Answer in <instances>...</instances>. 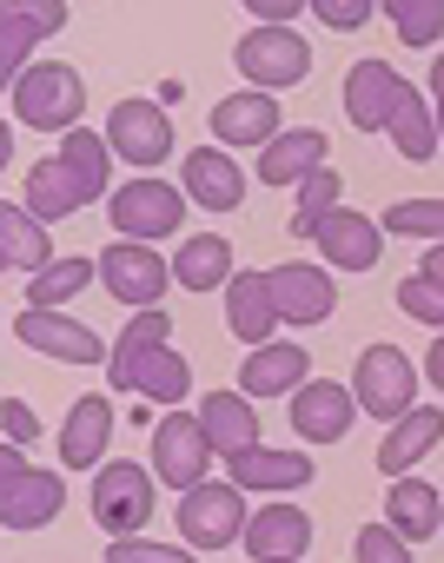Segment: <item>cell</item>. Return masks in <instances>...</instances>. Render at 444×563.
<instances>
[{
  "label": "cell",
  "mask_w": 444,
  "mask_h": 563,
  "mask_svg": "<svg viewBox=\"0 0 444 563\" xmlns=\"http://www.w3.org/2000/svg\"><path fill=\"white\" fill-rule=\"evenodd\" d=\"M8 113L34 133H74L80 113H87V80L67 67V60H34L14 87H8Z\"/></svg>",
  "instance_id": "6da1fadb"
},
{
  "label": "cell",
  "mask_w": 444,
  "mask_h": 563,
  "mask_svg": "<svg viewBox=\"0 0 444 563\" xmlns=\"http://www.w3.org/2000/svg\"><path fill=\"white\" fill-rule=\"evenodd\" d=\"M173 523H179V543L186 550H226V543H246L253 510H246V490L233 477H206L199 490L179 497Z\"/></svg>",
  "instance_id": "7a4b0ae2"
},
{
  "label": "cell",
  "mask_w": 444,
  "mask_h": 563,
  "mask_svg": "<svg viewBox=\"0 0 444 563\" xmlns=\"http://www.w3.org/2000/svg\"><path fill=\"white\" fill-rule=\"evenodd\" d=\"M107 219H113V232H120V239H133V245H153V239H173V232H186V192H179L173 179L133 173L126 186H113V199H107Z\"/></svg>",
  "instance_id": "3957f363"
},
{
  "label": "cell",
  "mask_w": 444,
  "mask_h": 563,
  "mask_svg": "<svg viewBox=\"0 0 444 563\" xmlns=\"http://www.w3.org/2000/svg\"><path fill=\"white\" fill-rule=\"evenodd\" d=\"M60 510H67V477L60 471L27 464L21 444L0 451V523L8 530H47Z\"/></svg>",
  "instance_id": "277c9868"
},
{
  "label": "cell",
  "mask_w": 444,
  "mask_h": 563,
  "mask_svg": "<svg viewBox=\"0 0 444 563\" xmlns=\"http://www.w3.org/2000/svg\"><path fill=\"white\" fill-rule=\"evenodd\" d=\"M153 484H159L153 464H133V457L100 464V471H93V523H100L113 543H120V537H140V530L153 523V504H159Z\"/></svg>",
  "instance_id": "5b68a950"
},
{
  "label": "cell",
  "mask_w": 444,
  "mask_h": 563,
  "mask_svg": "<svg viewBox=\"0 0 444 563\" xmlns=\"http://www.w3.org/2000/svg\"><path fill=\"white\" fill-rule=\"evenodd\" d=\"M352 398H358V411H371L391 431L404 411H418V365L398 345H365L358 372H352Z\"/></svg>",
  "instance_id": "8992f818"
},
{
  "label": "cell",
  "mask_w": 444,
  "mask_h": 563,
  "mask_svg": "<svg viewBox=\"0 0 444 563\" xmlns=\"http://www.w3.org/2000/svg\"><path fill=\"white\" fill-rule=\"evenodd\" d=\"M233 60L259 93H286V87H299L312 74V47H306L299 27H253V34H240Z\"/></svg>",
  "instance_id": "52a82bcc"
},
{
  "label": "cell",
  "mask_w": 444,
  "mask_h": 563,
  "mask_svg": "<svg viewBox=\"0 0 444 563\" xmlns=\"http://www.w3.org/2000/svg\"><path fill=\"white\" fill-rule=\"evenodd\" d=\"M100 286H107L120 306H133V312H159V299H166V286H173V258H159L153 245L113 239V245L100 252Z\"/></svg>",
  "instance_id": "ba28073f"
},
{
  "label": "cell",
  "mask_w": 444,
  "mask_h": 563,
  "mask_svg": "<svg viewBox=\"0 0 444 563\" xmlns=\"http://www.w3.org/2000/svg\"><path fill=\"white\" fill-rule=\"evenodd\" d=\"M212 457H219V451L206 444V431H199V411H166V418L153 424V477H159V484H173L179 497L206 484Z\"/></svg>",
  "instance_id": "9c48e42d"
},
{
  "label": "cell",
  "mask_w": 444,
  "mask_h": 563,
  "mask_svg": "<svg viewBox=\"0 0 444 563\" xmlns=\"http://www.w3.org/2000/svg\"><path fill=\"white\" fill-rule=\"evenodd\" d=\"M107 385H113V391H133V398H153V405H186V391H192V365H186L173 345L113 352V358H107Z\"/></svg>",
  "instance_id": "30bf717a"
},
{
  "label": "cell",
  "mask_w": 444,
  "mask_h": 563,
  "mask_svg": "<svg viewBox=\"0 0 444 563\" xmlns=\"http://www.w3.org/2000/svg\"><path fill=\"white\" fill-rule=\"evenodd\" d=\"M107 146L133 173H153L159 159H173V120H166V107L159 100H120L107 113Z\"/></svg>",
  "instance_id": "8fae6325"
},
{
  "label": "cell",
  "mask_w": 444,
  "mask_h": 563,
  "mask_svg": "<svg viewBox=\"0 0 444 563\" xmlns=\"http://www.w3.org/2000/svg\"><path fill=\"white\" fill-rule=\"evenodd\" d=\"M14 339H21L27 352L54 358V365H100V358H113V352L100 345V332H93L87 319H74V312H34V306H21V312H14Z\"/></svg>",
  "instance_id": "7c38bea8"
},
{
  "label": "cell",
  "mask_w": 444,
  "mask_h": 563,
  "mask_svg": "<svg viewBox=\"0 0 444 563\" xmlns=\"http://www.w3.org/2000/svg\"><path fill=\"white\" fill-rule=\"evenodd\" d=\"M179 192L199 206V212H240L246 206V173L226 146H192L179 159Z\"/></svg>",
  "instance_id": "4fadbf2b"
},
{
  "label": "cell",
  "mask_w": 444,
  "mask_h": 563,
  "mask_svg": "<svg viewBox=\"0 0 444 563\" xmlns=\"http://www.w3.org/2000/svg\"><path fill=\"white\" fill-rule=\"evenodd\" d=\"M273 278V306H279V325H325L332 306H338V286L325 265H306V258H286L266 272Z\"/></svg>",
  "instance_id": "5bb4252c"
},
{
  "label": "cell",
  "mask_w": 444,
  "mask_h": 563,
  "mask_svg": "<svg viewBox=\"0 0 444 563\" xmlns=\"http://www.w3.org/2000/svg\"><path fill=\"white\" fill-rule=\"evenodd\" d=\"M286 126H279V93H259V87H240V93H226L212 107V146H273Z\"/></svg>",
  "instance_id": "9a60e30c"
},
{
  "label": "cell",
  "mask_w": 444,
  "mask_h": 563,
  "mask_svg": "<svg viewBox=\"0 0 444 563\" xmlns=\"http://www.w3.org/2000/svg\"><path fill=\"white\" fill-rule=\"evenodd\" d=\"M398 87H404V74L391 67V60H358L352 74H345V87H338V100H345V126L352 133H385L391 126V107H398Z\"/></svg>",
  "instance_id": "2e32d148"
},
{
  "label": "cell",
  "mask_w": 444,
  "mask_h": 563,
  "mask_svg": "<svg viewBox=\"0 0 444 563\" xmlns=\"http://www.w3.org/2000/svg\"><path fill=\"white\" fill-rule=\"evenodd\" d=\"M352 424H358V398L338 378H312L306 391H292V431L306 444H345Z\"/></svg>",
  "instance_id": "e0dca14e"
},
{
  "label": "cell",
  "mask_w": 444,
  "mask_h": 563,
  "mask_svg": "<svg viewBox=\"0 0 444 563\" xmlns=\"http://www.w3.org/2000/svg\"><path fill=\"white\" fill-rule=\"evenodd\" d=\"M319 258H325V272H371L378 265V252H385V225L378 219H365V212H352V206H338L325 225H319Z\"/></svg>",
  "instance_id": "ac0fdd59"
},
{
  "label": "cell",
  "mask_w": 444,
  "mask_h": 563,
  "mask_svg": "<svg viewBox=\"0 0 444 563\" xmlns=\"http://www.w3.org/2000/svg\"><path fill=\"white\" fill-rule=\"evenodd\" d=\"M306 385H312V352L292 345V339H273V345H259V352L240 365V391H246V398H292V391H306Z\"/></svg>",
  "instance_id": "d6986e66"
},
{
  "label": "cell",
  "mask_w": 444,
  "mask_h": 563,
  "mask_svg": "<svg viewBox=\"0 0 444 563\" xmlns=\"http://www.w3.org/2000/svg\"><path fill=\"white\" fill-rule=\"evenodd\" d=\"M312 550V517L299 504H266L246 523V556L253 563H306Z\"/></svg>",
  "instance_id": "ffe728a7"
},
{
  "label": "cell",
  "mask_w": 444,
  "mask_h": 563,
  "mask_svg": "<svg viewBox=\"0 0 444 563\" xmlns=\"http://www.w3.org/2000/svg\"><path fill=\"white\" fill-rule=\"evenodd\" d=\"M113 398H74V411H67V424H60V464L67 471H93V464H107V444H113Z\"/></svg>",
  "instance_id": "44dd1931"
},
{
  "label": "cell",
  "mask_w": 444,
  "mask_h": 563,
  "mask_svg": "<svg viewBox=\"0 0 444 563\" xmlns=\"http://www.w3.org/2000/svg\"><path fill=\"white\" fill-rule=\"evenodd\" d=\"M199 431L219 457H240V451H259V411L246 391H206L199 398Z\"/></svg>",
  "instance_id": "7402d4cb"
},
{
  "label": "cell",
  "mask_w": 444,
  "mask_h": 563,
  "mask_svg": "<svg viewBox=\"0 0 444 563\" xmlns=\"http://www.w3.org/2000/svg\"><path fill=\"white\" fill-rule=\"evenodd\" d=\"M226 332L240 339V345H273V332H279V306H273V278L266 272H240L233 286H226Z\"/></svg>",
  "instance_id": "603a6c76"
},
{
  "label": "cell",
  "mask_w": 444,
  "mask_h": 563,
  "mask_svg": "<svg viewBox=\"0 0 444 563\" xmlns=\"http://www.w3.org/2000/svg\"><path fill=\"white\" fill-rule=\"evenodd\" d=\"M233 278H240V265H233V245L219 239V232L179 239V252H173V286H186V292H226Z\"/></svg>",
  "instance_id": "cb8c5ba5"
},
{
  "label": "cell",
  "mask_w": 444,
  "mask_h": 563,
  "mask_svg": "<svg viewBox=\"0 0 444 563\" xmlns=\"http://www.w3.org/2000/svg\"><path fill=\"white\" fill-rule=\"evenodd\" d=\"M54 258H60V252H54L47 225H41L21 199H0V265H8V272H27V278H41Z\"/></svg>",
  "instance_id": "d4e9b609"
},
{
  "label": "cell",
  "mask_w": 444,
  "mask_h": 563,
  "mask_svg": "<svg viewBox=\"0 0 444 563\" xmlns=\"http://www.w3.org/2000/svg\"><path fill=\"white\" fill-rule=\"evenodd\" d=\"M226 477H233L240 490H306L319 471H312L306 451H273V444H259V451L226 457Z\"/></svg>",
  "instance_id": "484cf974"
},
{
  "label": "cell",
  "mask_w": 444,
  "mask_h": 563,
  "mask_svg": "<svg viewBox=\"0 0 444 563\" xmlns=\"http://www.w3.org/2000/svg\"><path fill=\"white\" fill-rule=\"evenodd\" d=\"M325 153H332V140H325L319 126H292V133H279V140L259 153V179H266V186H306V179L325 166Z\"/></svg>",
  "instance_id": "4316f807"
},
{
  "label": "cell",
  "mask_w": 444,
  "mask_h": 563,
  "mask_svg": "<svg viewBox=\"0 0 444 563\" xmlns=\"http://www.w3.org/2000/svg\"><path fill=\"white\" fill-rule=\"evenodd\" d=\"M437 438H444V411H437V405H418V411H404V418H398V424L378 438V471L398 484V477H404V471H411L424 451H437Z\"/></svg>",
  "instance_id": "83f0119b"
},
{
  "label": "cell",
  "mask_w": 444,
  "mask_h": 563,
  "mask_svg": "<svg viewBox=\"0 0 444 563\" xmlns=\"http://www.w3.org/2000/svg\"><path fill=\"white\" fill-rule=\"evenodd\" d=\"M385 523H391L404 543L444 537V497H437V484H424V477H398V484L385 490Z\"/></svg>",
  "instance_id": "f1b7e54d"
},
{
  "label": "cell",
  "mask_w": 444,
  "mask_h": 563,
  "mask_svg": "<svg viewBox=\"0 0 444 563\" xmlns=\"http://www.w3.org/2000/svg\"><path fill=\"white\" fill-rule=\"evenodd\" d=\"M385 133H391L398 159H411V166L437 159V146H444V140H437V107H431L411 80L398 87V107H391V126H385Z\"/></svg>",
  "instance_id": "f546056e"
},
{
  "label": "cell",
  "mask_w": 444,
  "mask_h": 563,
  "mask_svg": "<svg viewBox=\"0 0 444 563\" xmlns=\"http://www.w3.org/2000/svg\"><path fill=\"white\" fill-rule=\"evenodd\" d=\"M41 225H54V219H74L80 206H87V192H80V179L67 173V159L54 153V159H34L27 166V199H21Z\"/></svg>",
  "instance_id": "4dcf8cb0"
},
{
  "label": "cell",
  "mask_w": 444,
  "mask_h": 563,
  "mask_svg": "<svg viewBox=\"0 0 444 563\" xmlns=\"http://www.w3.org/2000/svg\"><path fill=\"white\" fill-rule=\"evenodd\" d=\"M60 159H67V173L80 179L87 206H93V199H113V146H107V133L74 126V133L60 140Z\"/></svg>",
  "instance_id": "1f68e13d"
},
{
  "label": "cell",
  "mask_w": 444,
  "mask_h": 563,
  "mask_svg": "<svg viewBox=\"0 0 444 563\" xmlns=\"http://www.w3.org/2000/svg\"><path fill=\"white\" fill-rule=\"evenodd\" d=\"M93 278H100V258H80V252L74 258H54L41 278H27V306L34 312H60L67 299H80L93 286Z\"/></svg>",
  "instance_id": "d6a6232c"
},
{
  "label": "cell",
  "mask_w": 444,
  "mask_h": 563,
  "mask_svg": "<svg viewBox=\"0 0 444 563\" xmlns=\"http://www.w3.org/2000/svg\"><path fill=\"white\" fill-rule=\"evenodd\" d=\"M338 206H345V179H338L332 166H319V173L299 186V199H292V239H319V225H325Z\"/></svg>",
  "instance_id": "836d02e7"
},
{
  "label": "cell",
  "mask_w": 444,
  "mask_h": 563,
  "mask_svg": "<svg viewBox=\"0 0 444 563\" xmlns=\"http://www.w3.org/2000/svg\"><path fill=\"white\" fill-rule=\"evenodd\" d=\"M385 21L418 54H437L444 47V0H385Z\"/></svg>",
  "instance_id": "e575fe53"
},
{
  "label": "cell",
  "mask_w": 444,
  "mask_h": 563,
  "mask_svg": "<svg viewBox=\"0 0 444 563\" xmlns=\"http://www.w3.org/2000/svg\"><path fill=\"white\" fill-rule=\"evenodd\" d=\"M378 225L398 232V239H431V245H444V199H398V206H385Z\"/></svg>",
  "instance_id": "d590c367"
},
{
  "label": "cell",
  "mask_w": 444,
  "mask_h": 563,
  "mask_svg": "<svg viewBox=\"0 0 444 563\" xmlns=\"http://www.w3.org/2000/svg\"><path fill=\"white\" fill-rule=\"evenodd\" d=\"M398 312L431 325V332H444V278H424V272L398 278Z\"/></svg>",
  "instance_id": "8d00e7d4"
},
{
  "label": "cell",
  "mask_w": 444,
  "mask_h": 563,
  "mask_svg": "<svg viewBox=\"0 0 444 563\" xmlns=\"http://www.w3.org/2000/svg\"><path fill=\"white\" fill-rule=\"evenodd\" d=\"M107 563H199L186 543H153V537H120L107 543Z\"/></svg>",
  "instance_id": "74e56055"
},
{
  "label": "cell",
  "mask_w": 444,
  "mask_h": 563,
  "mask_svg": "<svg viewBox=\"0 0 444 563\" xmlns=\"http://www.w3.org/2000/svg\"><path fill=\"white\" fill-rule=\"evenodd\" d=\"M352 556H358V563H411V543H404L391 523H365V530L352 537Z\"/></svg>",
  "instance_id": "f35d334b"
},
{
  "label": "cell",
  "mask_w": 444,
  "mask_h": 563,
  "mask_svg": "<svg viewBox=\"0 0 444 563\" xmlns=\"http://www.w3.org/2000/svg\"><path fill=\"white\" fill-rule=\"evenodd\" d=\"M146 345H173V312H133L113 339V352H146Z\"/></svg>",
  "instance_id": "ab89813d"
},
{
  "label": "cell",
  "mask_w": 444,
  "mask_h": 563,
  "mask_svg": "<svg viewBox=\"0 0 444 563\" xmlns=\"http://www.w3.org/2000/svg\"><path fill=\"white\" fill-rule=\"evenodd\" d=\"M8 21H21L34 41H47V34L67 27V8H60V0H8Z\"/></svg>",
  "instance_id": "60d3db41"
},
{
  "label": "cell",
  "mask_w": 444,
  "mask_h": 563,
  "mask_svg": "<svg viewBox=\"0 0 444 563\" xmlns=\"http://www.w3.org/2000/svg\"><path fill=\"white\" fill-rule=\"evenodd\" d=\"M312 14H319L325 27H338V34H358L378 8H371V0H312Z\"/></svg>",
  "instance_id": "b9f144b4"
},
{
  "label": "cell",
  "mask_w": 444,
  "mask_h": 563,
  "mask_svg": "<svg viewBox=\"0 0 444 563\" xmlns=\"http://www.w3.org/2000/svg\"><path fill=\"white\" fill-rule=\"evenodd\" d=\"M312 8V0H246V14L259 27H299V14Z\"/></svg>",
  "instance_id": "7bdbcfd3"
},
{
  "label": "cell",
  "mask_w": 444,
  "mask_h": 563,
  "mask_svg": "<svg viewBox=\"0 0 444 563\" xmlns=\"http://www.w3.org/2000/svg\"><path fill=\"white\" fill-rule=\"evenodd\" d=\"M0 424H8V444H34V438H41V418H34L27 398H8V405H0Z\"/></svg>",
  "instance_id": "ee69618b"
},
{
  "label": "cell",
  "mask_w": 444,
  "mask_h": 563,
  "mask_svg": "<svg viewBox=\"0 0 444 563\" xmlns=\"http://www.w3.org/2000/svg\"><path fill=\"white\" fill-rule=\"evenodd\" d=\"M424 378L444 391V332H437V339H431V352H424Z\"/></svg>",
  "instance_id": "f6af8a7d"
},
{
  "label": "cell",
  "mask_w": 444,
  "mask_h": 563,
  "mask_svg": "<svg viewBox=\"0 0 444 563\" xmlns=\"http://www.w3.org/2000/svg\"><path fill=\"white\" fill-rule=\"evenodd\" d=\"M431 100H444V47L431 54Z\"/></svg>",
  "instance_id": "bcb514c9"
},
{
  "label": "cell",
  "mask_w": 444,
  "mask_h": 563,
  "mask_svg": "<svg viewBox=\"0 0 444 563\" xmlns=\"http://www.w3.org/2000/svg\"><path fill=\"white\" fill-rule=\"evenodd\" d=\"M418 272H424V278H444V245H431V252H424V265H418Z\"/></svg>",
  "instance_id": "7dc6e473"
},
{
  "label": "cell",
  "mask_w": 444,
  "mask_h": 563,
  "mask_svg": "<svg viewBox=\"0 0 444 563\" xmlns=\"http://www.w3.org/2000/svg\"><path fill=\"white\" fill-rule=\"evenodd\" d=\"M437 140H444V100H437Z\"/></svg>",
  "instance_id": "c3c4849f"
}]
</instances>
